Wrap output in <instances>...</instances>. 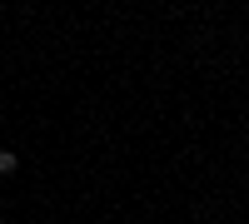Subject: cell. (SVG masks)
Returning <instances> with one entry per match:
<instances>
[{"instance_id":"cell-1","label":"cell","mask_w":249,"mask_h":224,"mask_svg":"<svg viewBox=\"0 0 249 224\" xmlns=\"http://www.w3.org/2000/svg\"><path fill=\"white\" fill-rule=\"evenodd\" d=\"M20 170V155L15 150H0V174H15Z\"/></svg>"}]
</instances>
